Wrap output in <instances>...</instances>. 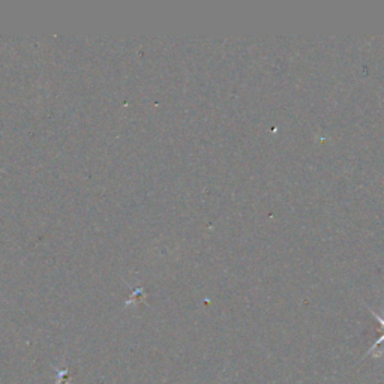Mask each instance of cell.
<instances>
[{
  "label": "cell",
  "mask_w": 384,
  "mask_h": 384,
  "mask_svg": "<svg viewBox=\"0 0 384 384\" xmlns=\"http://www.w3.org/2000/svg\"><path fill=\"white\" fill-rule=\"evenodd\" d=\"M373 314H374V317L377 319V321L381 324V329H383V335H381V336L377 339L375 344H374L371 348H369V350L366 351V354L363 356L362 359L371 358V356H373V358H381V356H384V319H383V317H378V315H377L375 312H373Z\"/></svg>",
  "instance_id": "obj_1"
}]
</instances>
